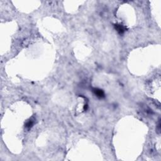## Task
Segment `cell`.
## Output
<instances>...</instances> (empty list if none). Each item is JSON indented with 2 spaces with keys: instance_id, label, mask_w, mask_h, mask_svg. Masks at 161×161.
<instances>
[{
  "instance_id": "3957f363",
  "label": "cell",
  "mask_w": 161,
  "mask_h": 161,
  "mask_svg": "<svg viewBox=\"0 0 161 161\" xmlns=\"http://www.w3.org/2000/svg\"><path fill=\"white\" fill-rule=\"evenodd\" d=\"M33 121L30 120V121H29V122H28V123H27V125H26V127H27V128H31V127H32V126H33Z\"/></svg>"
},
{
  "instance_id": "6da1fadb",
  "label": "cell",
  "mask_w": 161,
  "mask_h": 161,
  "mask_svg": "<svg viewBox=\"0 0 161 161\" xmlns=\"http://www.w3.org/2000/svg\"><path fill=\"white\" fill-rule=\"evenodd\" d=\"M93 92L95 94V95L97 97L100 98H102L105 97V93H104L103 91L101 90V89L94 88V89H93Z\"/></svg>"
},
{
  "instance_id": "7a4b0ae2",
  "label": "cell",
  "mask_w": 161,
  "mask_h": 161,
  "mask_svg": "<svg viewBox=\"0 0 161 161\" xmlns=\"http://www.w3.org/2000/svg\"><path fill=\"white\" fill-rule=\"evenodd\" d=\"M115 27L116 31H117L120 34H123V33L125 32V28L123 26V25H118V24H116V25H115Z\"/></svg>"
}]
</instances>
